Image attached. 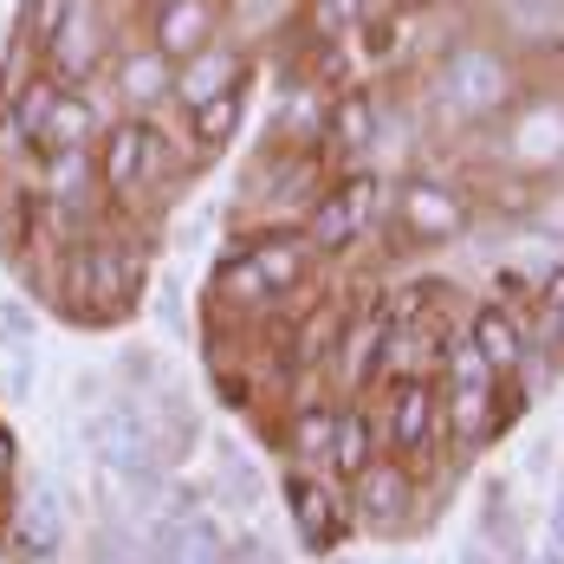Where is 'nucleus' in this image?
Here are the masks:
<instances>
[{
  "label": "nucleus",
  "instance_id": "1",
  "mask_svg": "<svg viewBox=\"0 0 564 564\" xmlns=\"http://www.w3.org/2000/svg\"><path fill=\"white\" fill-rule=\"evenodd\" d=\"M312 260H318V247L305 234H260V240L234 247L221 260L215 292H221L227 305H267V299H280V292H292V285L305 280Z\"/></svg>",
  "mask_w": 564,
  "mask_h": 564
},
{
  "label": "nucleus",
  "instance_id": "2",
  "mask_svg": "<svg viewBox=\"0 0 564 564\" xmlns=\"http://www.w3.org/2000/svg\"><path fill=\"white\" fill-rule=\"evenodd\" d=\"M442 98H448L460 117H494L500 105H512V65L507 53L494 46H454L442 58Z\"/></svg>",
  "mask_w": 564,
  "mask_h": 564
},
{
  "label": "nucleus",
  "instance_id": "3",
  "mask_svg": "<svg viewBox=\"0 0 564 564\" xmlns=\"http://www.w3.org/2000/svg\"><path fill=\"white\" fill-rule=\"evenodd\" d=\"M91 448H98V460L111 467L117 480H150V474L163 467L156 429H150V415H143L137 402H105V409L91 415Z\"/></svg>",
  "mask_w": 564,
  "mask_h": 564
},
{
  "label": "nucleus",
  "instance_id": "4",
  "mask_svg": "<svg viewBox=\"0 0 564 564\" xmlns=\"http://www.w3.org/2000/svg\"><path fill=\"white\" fill-rule=\"evenodd\" d=\"M442 429H454L460 442H480L494 429V370L474 344L460 338L448 350V395H442Z\"/></svg>",
  "mask_w": 564,
  "mask_h": 564
},
{
  "label": "nucleus",
  "instance_id": "5",
  "mask_svg": "<svg viewBox=\"0 0 564 564\" xmlns=\"http://www.w3.org/2000/svg\"><path fill=\"white\" fill-rule=\"evenodd\" d=\"M163 130L156 123H143V117H123L105 130V150H98V182L111 188V195H130V188H143L150 175L163 170Z\"/></svg>",
  "mask_w": 564,
  "mask_h": 564
},
{
  "label": "nucleus",
  "instance_id": "6",
  "mask_svg": "<svg viewBox=\"0 0 564 564\" xmlns=\"http://www.w3.org/2000/svg\"><path fill=\"white\" fill-rule=\"evenodd\" d=\"M370 221H377V182H370V175H350V182H338L325 202H312L305 240H312L318 253H344L350 240H364Z\"/></svg>",
  "mask_w": 564,
  "mask_h": 564
},
{
  "label": "nucleus",
  "instance_id": "7",
  "mask_svg": "<svg viewBox=\"0 0 564 564\" xmlns=\"http://www.w3.org/2000/svg\"><path fill=\"white\" fill-rule=\"evenodd\" d=\"M137 292V247H117V240H91L72 267V299L78 305H105L117 312L123 299Z\"/></svg>",
  "mask_w": 564,
  "mask_h": 564
},
{
  "label": "nucleus",
  "instance_id": "8",
  "mask_svg": "<svg viewBox=\"0 0 564 564\" xmlns=\"http://www.w3.org/2000/svg\"><path fill=\"white\" fill-rule=\"evenodd\" d=\"M390 442L395 454L422 460V454L442 442V390L429 377H402L390 395Z\"/></svg>",
  "mask_w": 564,
  "mask_h": 564
},
{
  "label": "nucleus",
  "instance_id": "9",
  "mask_svg": "<svg viewBox=\"0 0 564 564\" xmlns=\"http://www.w3.org/2000/svg\"><path fill=\"white\" fill-rule=\"evenodd\" d=\"M156 564H227V539L208 512H170L156 525Z\"/></svg>",
  "mask_w": 564,
  "mask_h": 564
},
{
  "label": "nucleus",
  "instance_id": "10",
  "mask_svg": "<svg viewBox=\"0 0 564 564\" xmlns=\"http://www.w3.org/2000/svg\"><path fill=\"white\" fill-rule=\"evenodd\" d=\"M395 208H402V227H409L415 240H454V234L467 227V202L448 195L442 182H409Z\"/></svg>",
  "mask_w": 564,
  "mask_h": 564
},
{
  "label": "nucleus",
  "instance_id": "11",
  "mask_svg": "<svg viewBox=\"0 0 564 564\" xmlns=\"http://www.w3.org/2000/svg\"><path fill=\"white\" fill-rule=\"evenodd\" d=\"M234 85H247V58L227 53V46H202V53H188V65H175V98L195 111V105H208V98H221Z\"/></svg>",
  "mask_w": 564,
  "mask_h": 564
},
{
  "label": "nucleus",
  "instance_id": "12",
  "mask_svg": "<svg viewBox=\"0 0 564 564\" xmlns=\"http://www.w3.org/2000/svg\"><path fill=\"white\" fill-rule=\"evenodd\" d=\"M467 344L487 357L494 377H507V370L525 364V332H519V318H512L507 305H474V318H467Z\"/></svg>",
  "mask_w": 564,
  "mask_h": 564
},
{
  "label": "nucleus",
  "instance_id": "13",
  "mask_svg": "<svg viewBox=\"0 0 564 564\" xmlns=\"http://www.w3.org/2000/svg\"><path fill=\"white\" fill-rule=\"evenodd\" d=\"M285 507H292V532H299V545H312V552H325V545L344 532L338 500H332L318 480H305V474L285 480Z\"/></svg>",
  "mask_w": 564,
  "mask_h": 564
},
{
  "label": "nucleus",
  "instance_id": "14",
  "mask_svg": "<svg viewBox=\"0 0 564 564\" xmlns=\"http://www.w3.org/2000/svg\"><path fill=\"white\" fill-rule=\"evenodd\" d=\"M409 507H415V480H409V467H395V460H370V467L357 474V512H364V519L395 525Z\"/></svg>",
  "mask_w": 564,
  "mask_h": 564
},
{
  "label": "nucleus",
  "instance_id": "15",
  "mask_svg": "<svg viewBox=\"0 0 564 564\" xmlns=\"http://www.w3.org/2000/svg\"><path fill=\"white\" fill-rule=\"evenodd\" d=\"M65 98H72V85H58V78H33V85H20L13 91V123H20V137L33 143V150H53V130H58V111H65Z\"/></svg>",
  "mask_w": 564,
  "mask_h": 564
},
{
  "label": "nucleus",
  "instance_id": "16",
  "mask_svg": "<svg viewBox=\"0 0 564 564\" xmlns=\"http://www.w3.org/2000/svg\"><path fill=\"white\" fill-rule=\"evenodd\" d=\"M46 58H53L58 85H78V78L98 65V13H91V7H72V20L58 26V40L46 46Z\"/></svg>",
  "mask_w": 564,
  "mask_h": 564
},
{
  "label": "nucleus",
  "instance_id": "17",
  "mask_svg": "<svg viewBox=\"0 0 564 564\" xmlns=\"http://www.w3.org/2000/svg\"><path fill=\"white\" fill-rule=\"evenodd\" d=\"M208 26H215V0H163L156 13V46L170 58H188L208 46Z\"/></svg>",
  "mask_w": 564,
  "mask_h": 564
},
{
  "label": "nucleus",
  "instance_id": "18",
  "mask_svg": "<svg viewBox=\"0 0 564 564\" xmlns=\"http://www.w3.org/2000/svg\"><path fill=\"white\" fill-rule=\"evenodd\" d=\"M390 332H395V312H370L350 338H344V383H370L383 370V350H390Z\"/></svg>",
  "mask_w": 564,
  "mask_h": 564
},
{
  "label": "nucleus",
  "instance_id": "19",
  "mask_svg": "<svg viewBox=\"0 0 564 564\" xmlns=\"http://www.w3.org/2000/svg\"><path fill=\"white\" fill-rule=\"evenodd\" d=\"M117 91L130 98V105H156L163 91H175V65L163 46H143V53H130L117 65Z\"/></svg>",
  "mask_w": 564,
  "mask_h": 564
},
{
  "label": "nucleus",
  "instance_id": "20",
  "mask_svg": "<svg viewBox=\"0 0 564 564\" xmlns=\"http://www.w3.org/2000/svg\"><path fill=\"white\" fill-rule=\"evenodd\" d=\"M240 117H247V85H234L221 98H208V105H195V143L215 156L221 143H234V130H240Z\"/></svg>",
  "mask_w": 564,
  "mask_h": 564
},
{
  "label": "nucleus",
  "instance_id": "21",
  "mask_svg": "<svg viewBox=\"0 0 564 564\" xmlns=\"http://www.w3.org/2000/svg\"><path fill=\"white\" fill-rule=\"evenodd\" d=\"M325 460L338 467L344 480H357L377 454H370V422H364V409H338V429H332V448H325Z\"/></svg>",
  "mask_w": 564,
  "mask_h": 564
},
{
  "label": "nucleus",
  "instance_id": "22",
  "mask_svg": "<svg viewBox=\"0 0 564 564\" xmlns=\"http://www.w3.org/2000/svg\"><path fill=\"white\" fill-rule=\"evenodd\" d=\"M13 539L26 545V558H46L58 545V500L53 494H26L13 512Z\"/></svg>",
  "mask_w": 564,
  "mask_h": 564
},
{
  "label": "nucleus",
  "instance_id": "23",
  "mask_svg": "<svg viewBox=\"0 0 564 564\" xmlns=\"http://www.w3.org/2000/svg\"><path fill=\"white\" fill-rule=\"evenodd\" d=\"M370 130H377V98H370V91H350L338 105L332 143H338V150H357V143H370Z\"/></svg>",
  "mask_w": 564,
  "mask_h": 564
},
{
  "label": "nucleus",
  "instance_id": "24",
  "mask_svg": "<svg viewBox=\"0 0 564 564\" xmlns=\"http://www.w3.org/2000/svg\"><path fill=\"white\" fill-rule=\"evenodd\" d=\"M332 429H338V409L312 402V409H299V422H292V448L312 454V460H325V448H332Z\"/></svg>",
  "mask_w": 564,
  "mask_h": 564
},
{
  "label": "nucleus",
  "instance_id": "25",
  "mask_svg": "<svg viewBox=\"0 0 564 564\" xmlns=\"http://www.w3.org/2000/svg\"><path fill=\"white\" fill-rule=\"evenodd\" d=\"M72 7H78V0H26V40L53 46V40H58V26L72 20Z\"/></svg>",
  "mask_w": 564,
  "mask_h": 564
},
{
  "label": "nucleus",
  "instance_id": "26",
  "mask_svg": "<svg viewBox=\"0 0 564 564\" xmlns=\"http://www.w3.org/2000/svg\"><path fill=\"white\" fill-rule=\"evenodd\" d=\"M318 20L325 26H350V20H364V0H318Z\"/></svg>",
  "mask_w": 564,
  "mask_h": 564
},
{
  "label": "nucleus",
  "instance_id": "27",
  "mask_svg": "<svg viewBox=\"0 0 564 564\" xmlns=\"http://www.w3.org/2000/svg\"><path fill=\"white\" fill-rule=\"evenodd\" d=\"M454 564H494V552H487V545H460V558Z\"/></svg>",
  "mask_w": 564,
  "mask_h": 564
},
{
  "label": "nucleus",
  "instance_id": "28",
  "mask_svg": "<svg viewBox=\"0 0 564 564\" xmlns=\"http://www.w3.org/2000/svg\"><path fill=\"white\" fill-rule=\"evenodd\" d=\"M7 474H13V435L0 429V480H7Z\"/></svg>",
  "mask_w": 564,
  "mask_h": 564
},
{
  "label": "nucleus",
  "instance_id": "29",
  "mask_svg": "<svg viewBox=\"0 0 564 564\" xmlns=\"http://www.w3.org/2000/svg\"><path fill=\"white\" fill-rule=\"evenodd\" d=\"M545 305H552V312H564V267H558V280L545 285Z\"/></svg>",
  "mask_w": 564,
  "mask_h": 564
},
{
  "label": "nucleus",
  "instance_id": "30",
  "mask_svg": "<svg viewBox=\"0 0 564 564\" xmlns=\"http://www.w3.org/2000/svg\"><path fill=\"white\" fill-rule=\"evenodd\" d=\"M545 564H564V539H552V545H545Z\"/></svg>",
  "mask_w": 564,
  "mask_h": 564
}]
</instances>
